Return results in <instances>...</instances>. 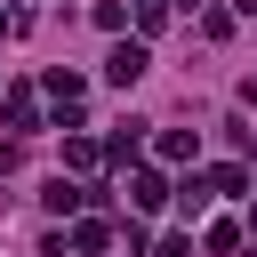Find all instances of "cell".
I'll use <instances>...</instances> for the list:
<instances>
[{
	"label": "cell",
	"instance_id": "6da1fadb",
	"mask_svg": "<svg viewBox=\"0 0 257 257\" xmlns=\"http://www.w3.org/2000/svg\"><path fill=\"white\" fill-rule=\"evenodd\" d=\"M104 80H112V88H137V80H145V40H120V48L104 56Z\"/></svg>",
	"mask_w": 257,
	"mask_h": 257
},
{
	"label": "cell",
	"instance_id": "8fae6325",
	"mask_svg": "<svg viewBox=\"0 0 257 257\" xmlns=\"http://www.w3.org/2000/svg\"><path fill=\"white\" fill-rule=\"evenodd\" d=\"M233 8H241V16H257V0H233Z\"/></svg>",
	"mask_w": 257,
	"mask_h": 257
},
{
	"label": "cell",
	"instance_id": "8992f818",
	"mask_svg": "<svg viewBox=\"0 0 257 257\" xmlns=\"http://www.w3.org/2000/svg\"><path fill=\"white\" fill-rule=\"evenodd\" d=\"M48 96H56V104H80V72L56 64V72H48Z\"/></svg>",
	"mask_w": 257,
	"mask_h": 257
},
{
	"label": "cell",
	"instance_id": "277c9868",
	"mask_svg": "<svg viewBox=\"0 0 257 257\" xmlns=\"http://www.w3.org/2000/svg\"><path fill=\"white\" fill-rule=\"evenodd\" d=\"M40 201H48V209H56V217H72V209H80V201H88V193H80V185H64V177H56V185H48V193H40Z\"/></svg>",
	"mask_w": 257,
	"mask_h": 257
},
{
	"label": "cell",
	"instance_id": "7a4b0ae2",
	"mask_svg": "<svg viewBox=\"0 0 257 257\" xmlns=\"http://www.w3.org/2000/svg\"><path fill=\"white\" fill-rule=\"evenodd\" d=\"M128 201H137V209H161V201H169V185H161L153 169H137V177H128Z\"/></svg>",
	"mask_w": 257,
	"mask_h": 257
},
{
	"label": "cell",
	"instance_id": "30bf717a",
	"mask_svg": "<svg viewBox=\"0 0 257 257\" xmlns=\"http://www.w3.org/2000/svg\"><path fill=\"white\" fill-rule=\"evenodd\" d=\"M153 257H193V241H185V233H169V241H161Z\"/></svg>",
	"mask_w": 257,
	"mask_h": 257
},
{
	"label": "cell",
	"instance_id": "9c48e42d",
	"mask_svg": "<svg viewBox=\"0 0 257 257\" xmlns=\"http://www.w3.org/2000/svg\"><path fill=\"white\" fill-rule=\"evenodd\" d=\"M137 24H145V32H161V24H169V0H137Z\"/></svg>",
	"mask_w": 257,
	"mask_h": 257
},
{
	"label": "cell",
	"instance_id": "52a82bcc",
	"mask_svg": "<svg viewBox=\"0 0 257 257\" xmlns=\"http://www.w3.org/2000/svg\"><path fill=\"white\" fill-rule=\"evenodd\" d=\"M161 161H193V137L185 128H161Z\"/></svg>",
	"mask_w": 257,
	"mask_h": 257
},
{
	"label": "cell",
	"instance_id": "3957f363",
	"mask_svg": "<svg viewBox=\"0 0 257 257\" xmlns=\"http://www.w3.org/2000/svg\"><path fill=\"white\" fill-rule=\"evenodd\" d=\"M0 112H8V128H40V104H32L24 88H8V104H0Z\"/></svg>",
	"mask_w": 257,
	"mask_h": 257
},
{
	"label": "cell",
	"instance_id": "5b68a950",
	"mask_svg": "<svg viewBox=\"0 0 257 257\" xmlns=\"http://www.w3.org/2000/svg\"><path fill=\"white\" fill-rule=\"evenodd\" d=\"M177 209L201 217V209H209V177H185V185H177Z\"/></svg>",
	"mask_w": 257,
	"mask_h": 257
},
{
	"label": "cell",
	"instance_id": "ba28073f",
	"mask_svg": "<svg viewBox=\"0 0 257 257\" xmlns=\"http://www.w3.org/2000/svg\"><path fill=\"white\" fill-rule=\"evenodd\" d=\"M64 161H72V169H96V161H104V153H96V145H88V137H64Z\"/></svg>",
	"mask_w": 257,
	"mask_h": 257
},
{
	"label": "cell",
	"instance_id": "7c38bea8",
	"mask_svg": "<svg viewBox=\"0 0 257 257\" xmlns=\"http://www.w3.org/2000/svg\"><path fill=\"white\" fill-rule=\"evenodd\" d=\"M169 8H201V0H169Z\"/></svg>",
	"mask_w": 257,
	"mask_h": 257
}]
</instances>
